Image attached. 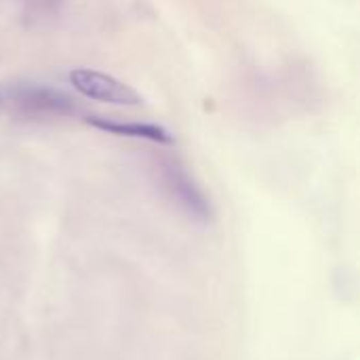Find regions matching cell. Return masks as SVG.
<instances>
[{"instance_id": "obj_1", "label": "cell", "mask_w": 360, "mask_h": 360, "mask_svg": "<svg viewBox=\"0 0 360 360\" xmlns=\"http://www.w3.org/2000/svg\"><path fill=\"white\" fill-rule=\"evenodd\" d=\"M68 78L70 84L86 99L110 103V105H124V108H137L143 103V97L133 86L118 80L112 74L91 68H74Z\"/></svg>"}, {"instance_id": "obj_2", "label": "cell", "mask_w": 360, "mask_h": 360, "mask_svg": "<svg viewBox=\"0 0 360 360\" xmlns=\"http://www.w3.org/2000/svg\"><path fill=\"white\" fill-rule=\"evenodd\" d=\"M89 124L118 135V137H133V139H148L156 143H173V135L165 131L158 124H148V122H116L108 118H89Z\"/></svg>"}]
</instances>
